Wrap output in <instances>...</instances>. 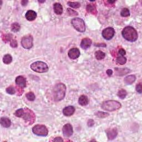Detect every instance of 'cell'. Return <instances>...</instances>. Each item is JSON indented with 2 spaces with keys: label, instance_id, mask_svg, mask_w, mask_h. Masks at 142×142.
I'll return each instance as SVG.
<instances>
[{
  "label": "cell",
  "instance_id": "cell-1",
  "mask_svg": "<svg viewBox=\"0 0 142 142\" xmlns=\"http://www.w3.org/2000/svg\"><path fill=\"white\" fill-rule=\"evenodd\" d=\"M16 117L22 118L29 124H32L35 122L36 119L35 114L32 111L28 108L19 109L17 110L14 114Z\"/></svg>",
  "mask_w": 142,
  "mask_h": 142
},
{
  "label": "cell",
  "instance_id": "cell-2",
  "mask_svg": "<svg viewBox=\"0 0 142 142\" xmlns=\"http://www.w3.org/2000/svg\"><path fill=\"white\" fill-rule=\"evenodd\" d=\"M122 36L127 41L133 42L137 41L138 35L137 31L131 26H127L122 31Z\"/></svg>",
  "mask_w": 142,
  "mask_h": 142
},
{
  "label": "cell",
  "instance_id": "cell-3",
  "mask_svg": "<svg viewBox=\"0 0 142 142\" xmlns=\"http://www.w3.org/2000/svg\"><path fill=\"white\" fill-rule=\"evenodd\" d=\"M66 91L65 85L63 83L56 84L53 88V96L55 101L58 102L62 100L65 97Z\"/></svg>",
  "mask_w": 142,
  "mask_h": 142
},
{
  "label": "cell",
  "instance_id": "cell-4",
  "mask_svg": "<svg viewBox=\"0 0 142 142\" xmlns=\"http://www.w3.org/2000/svg\"><path fill=\"white\" fill-rule=\"evenodd\" d=\"M121 106L122 105L119 102L111 100L104 102L102 103L101 107L104 111L108 112H113L118 110L119 109L121 108Z\"/></svg>",
  "mask_w": 142,
  "mask_h": 142
},
{
  "label": "cell",
  "instance_id": "cell-5",
  "mask_svg": "<svg viewBox=\"0 0 142 142\" xmlns=\"http://www.w3.org/2000/svg\"><path fill=\"white\" fill-rule=\"evenodd\" d=\"M30 67L32 70L40 73L47 72L49 69L48 65L42 61H37L33 63Z\"/></svg>",
  "mask_w": 142,
  "mask_h": 142
},
{
  "label": "cell",
  "instance_id": "cell-6",
  "mask_svg": "<svg viewBox=\"0 0 142 142\" xmlns=\"http://www.w3.org/2000/svg\"><path fill=\"white\" fill-rule=\"evenodd\" d=\"M71 24L73 27L80 32H84L85 31V23L80 18H74L72 19Z\"/></svg>",
  "mask_w": 142,
  "mask_h": 142
},
{
  "label": "cell",
  "instance_id": "cell-7",
  "mask_svg": "<svg viewBox=\"0 0 142 142\" xmlns=\"http://www.w3.org/2000/svg\"><path fill=\"white\" fill-rule=\"evenodd\" d=\"M32 132L35 134L38 135V136L46 137L47 136L48 133V129L45 125L37 124L32 128Z\"/></svg>",
  "mask_w": 142,
  "mask_h": 142
},
{
  "label": "cell",
  "instance_id": "cell-8",
  "mask_svg": "<svg viewBox=\"0 0 142 142\" xmlns=\"http://www.w3.org/2000/svg\"><path fill=\"white\" fill-rule=\"evenodd\" d=\"M21 45L23 47L26 49L31 48L34 45L33 42V37L31 35H27L24 36L21 39Z\"/></svg>",
  "mask_w": 142,
  "mask_h": 142
},
{
  "label": "cell",
  "instance_id": "cell-9",
  "mask_svg": "<svg viewBox=\"0 0 142 142\" xmlns=\"http://www.w3.org/2000/svg\"><path fill=\"white\" fill-rule=\"evenodd\" d=\"M115 34L114 29L112 27H108L103 29L102 33V35L103 38L107 40H110L114 37Z\"/></svg>",
  "mask_w": 142,
  "mask_h": 142
},
{
  "label": "cell",
  "instance_id": "cell-10",
  "mask_svg": "<svg viewBox=\"0 0 142 142\" xmlns=\"http://www.w3.org/2000/svg\"><path fill=\"white\" fill-rule=\"evenodd\" d=\"M62 132L65 137H69L73 133V127L70 124H65L62 128Z\"/></svg>",
  "mask_w": 142,
  "mask_h": 142
},
{
  "label": "cell",
  "instance_id": "cell-11",
  "mask_svg": "<svg viewBox=\"0 0 142 142\" xmlns=\"http://www.w3.org/2000/svg\"><path fill=\"white\" fill-rule=\"evenodd\" d=\"M81 54V53L79 49L77 48H73L69 49L68 52V55L69 57L72 59H75L78 58Z\"/></svg>",
  "mask_w": 142,
  "mask_h": 142
},
{
  "label": "cell",
  "instance_id": "cell-12",
  "mask_svg": "<svg viewBox=\"0 0 142 142\" xmlns=\"http://www.w3.org/2000/svg\"><path fill=\"white\" fill-rule=\"evenodd\" d=\"M107 137L109 140H113L117 137L118 134V131L116 128L108 129L106 131Z\"/></svg>",
  "mask_w": 142,
  "mask_h": 142
},
{
  "label": "cell",
  "instance_id": "cell-13",
  "mask_svg": "<svg viewBox=\"0 0 142 142\" xmlns=\"http://www.w3.org/2000/svg\"><path fill=\"white\" fill-rule=\"evenodd\" d=\"M16 83L21 88H25L26 87V84H27L26 78L22 75H19L16 78Z\"/></svg>",
  "mask_w": 142,
  "mask_h": 142
},
{
  "label": "cell",
  "instance_id": "cell-14",
  "mask_svg": "<svg viewBox=\"0 0 142 142\" xmlns=\"http://www.w3.org/2000/svg\"><path fill=\"white\" fill-rule=\"evenodd\" d=\"M75 112V108L73 106H69L65 107L63 110V113L65 115V116L69 117L73 115Z\"/></svg>",
  "mask_w": 142,
  "mask_h": 142
},
{
  "label": "cell",
  "instance_id": "cell-15",
  "mask_svg": "<svg viewBox=\"0 0 142 142\" xmlns=\"http://www.w3.org/2000/svg\"><path fill=\"white\" fill-rule=\"evenodd\" d=\"M92 41L90 38H84L82 39L81 43V47L83 49H87L90 47L92 45Z\"/></svg>",
  "mask_w": 142,
  "mask_h": 142
},
{
  "label": "cell",
  "instance_id": "cell-16",
  "mask_svg": "<svg viewBox=\"0 0 142 142\" xmlns=\"http://www.w3.org/2000/svg\"><path fill=\"white\" fill-rule=\"evenodd\" d=\"M26 18L29 21H32L37 17V14L33 10H29L26 14Z\"/></svg>",
  "mask_w": 142,
  "mask_h": 142
},
{
  "label": "cell",
  "instance_id": "cell-17",
  "mask_svg": "<svg viewBox=\"0 0 142 142\" xmlns=\"http://www.w3.org/2000/svg\"><path fill=\"white\" fill-rule=\"evenodd\" d=\"M115 74L118 76H123L130 72V69L128 68H115Z\"/></svg>",
  "mask_w": 142,
  "mask_h": 142
},
{
  "label": "cell",
  "instance_id": "cell-18",
  "mask_svg": "<svg viewBox=\"0 0 142 142\" xmlns=\"http://www.w3.org/2000/svg\"><path fill=\"white\" fill-rule=\"evenodd\" d=\"M1 124L3 127L9 128L11 124V120L7 117H2L1 118Z\"/></svg>",
  "mask_w": 142,
  "mask_h": 142
},
{
  "label": "cell",
  "instance_id": "cell-19",
  "mask_svg": "<svg viewBox=\"0 0 142 142\" xmlns=\"http://www.w3.org/2000/svg\"><path fill=\"white\" fill-rule=\"evenodd\" d=\"M78 103L82 106H85L87 105L89 103V100L87 96L85 95H82L79 98Z\"/></svg>",
  "mask_w": 142,
  "mask_h": 142
},
{
  "label": "cell",
  "instance_id": "cell-20",
  "mask_svg": "<svg viewBox=\"0 0 142 142\" xmlns=\"http://www.w3.org/2000/svg\"><path fill=\"white\" fill-rule=\"evenodd\" d=\"M53 9L56 14L61 15L63 12V7L59 3H55L53 5Z\"/></svg>",
  "mask_w": 142,
  "mask_h": 142
},
{
  "label": "cell",
  "instance_id": "cell-21",
  "mask_svg": "<svg viewBox=\"0 0 142 142\" xmlns=\"http://www.w3.org/2000/svg\"><path fill=\"white\" fill-rule=\"evenodd\" d=\"M135 80H136V77H135L134 75H128V76H127L124 78V82L126 84L130 85L132 83H133Z\"/></svg>",
  "mask_w": 142,
  "mask_h": 142
},
{
  "label": "cell",
  "instance_id": "cell-22",
  "mask_svg": "<svg viewBox=\"0 0 142 142\" xmlns=\"http://www.w3.org/2000/svg\"><path fill=\"white\" fill-rule=\"evenodd\" d=\"M87 11L88 13H91L92 14H94L95 15L97 13L96 7H95V6L92 4H89L86 7Z\"/></svg>",
  "mask_w": 142,
  "mask_h": 142
},
{
  "label": "cell",
  "instance_id": "cell-23",
  "mask_svg": "<svg viewBox=\"0 0 142 142\" xmlns=\"http://www.w3.org/2000/svg\"><path fill=\"white\" fill-rule=\"evenodd\" d=\"M95 57L98 60H101L105 58V54L101 51H97L95 52Z\"/></svg>",
  "mask_w": 142,
  "mask_h": 142
},
{
  "label": "cell",
  "instance_id": "cell-24",
  "mask_svg": "<svg viewBox=\"0 0 142 142\" xmlns=\"http://www.w3.org/2000/svg\"><path fill=\"white\" fill-rule=\"evenodd\" d=\"M12 61V57L10 54H6L3 58V62L5 64H10Z\"/></svg>",
  "mask_w": 142,
  "mask_h": 142
},
{
  "label": "cell",
  "instance_id": "cell-25",
  "mask_svg": "<svg viewBox=\"0 0 142 142\" xmlns=\"http://www.w3.org/2000/svg\"><path fill=\"white\" fill-rule=\"evenodd\" d=\"M116 62L118 64L120 65H123L124 64L127 62V58L124 57V56H120L119 57H117Z\"/></svg>",
  "mask_w": 142,
  "mask_h": 142
},
{
  "label": "cell",
  "instance_id": "cell-26",
  "mask_svg": "<svg viewBox=\"0 0 142 142\" xmlns=\"http://www.w3.org/2000/svg\"><path fill=\"white\" fill-rule=\"evenodd\" d=\"M20 25H19L18 23L15 22L12 24L11 25V30L14 32H18L19 30H20Z\"/></svg>",
  "mask_w": 142,
  "mask_h": 142
},
{
  "label": "cell",
  "instance_id": "cell-27",
  "mask_svg": "<svg viewBox=\"0 0 142 142\" xmlns=\"http://www.w3.org/2000/svg\"><path fill=\"white\" fill-rule=\"evenodd\" d=\"M26 98H27V99L28 101H31V102L34 101L35 100V98H36L35 94L32 92H28V93L26 94Z\"/></svg>",
  "mask_w": 142,
  "mask_h": 142
},
{
  "label": "cell",
  "instance_id": "cell-28",
  "mask_svg": "<svg viewBox=\"0 0 142 142\" xmlns=\"http://www.w3.org/2000/svg\"><path fill=\"white\" fill-rule=\"evenodd\" d=\"M68 5L73 8H78L81 7V4L77 2H68Z\"/></svg>",
  "mask_w": 142,
  "mask_h": 142
},
{
  "label": "cell",
  "instance_id": "cell-29",
  "mask_svg": "<svg viewBox=\"0 0 142 142\" xmlns=\"http://www.w3.org/2000/svg\"><path fill=\"white\" fill-rule=\"evenodd\" d=\"M127 95V91L124 90H123V89L121 90L118 93V97L121 99H124L125 97H126Z\"/></svg>",
  "mask_w": 142,
  "mask_h": 142
},
{
  "label": "cell",
  "instance_id": "cell-30",
  "mask_svg": "<svg viewBox=\"0 0 142 142\" xmlns=\"http://www.w3.org/2000/svg\"><path fill=\"white\" fill-rule=\"evenodd\" d=\"M121 15L122 17H128V16H130L129 10V9L127 8H124L122 10L121 12Z\"/></svg>",
  "mask_w": 142,
  "mask_h": 142
},
{
  "label": "cell",
  "instance_id": "cell-31",
  "mask_svg": "<svg viewBox=\"0 0 142 142\" xmlns=\"http://www.w3.org/2000/svg\"><path fill=\"white\" fill-rule=\"evenodd\" d=\"M12 35L11 34H6L2 36L3 41L5 42L11 41L12 39Z\"/></svg>",
  "mask_w": 142,
  "mask_h": 142
},
{
  "label": "cell",
  "instance_id": "cell-32",
  "mask_svg": "<svg viewBox=\"0 0 142 142\" xmlns=\"http://www.w3.org/2000/svg\"><path fill=\"white\" fill-rule=\"evenodd\" d=\"M95 115L97 117H100V118H105L107 117L109 115V114L105 112H97L95 113Z\"/></svg>",
  "mask_w": 142,
  "mask_h": 142
},
{
  "label": "cell",
  "instance_id": "cell-33",
  "mask_svg": "<svg viewBox=\"0 0 142 142\" xmlns=\"http://www.w3.org/2000/svg\"><path fill=\"white\" fill-rule=\"evenodd\" d=\"M67 12L68 14V15H69L70 16H75L78 15L77 12L73 10V9L69 8L67 9Z\"/></svg>",
  "mask_w": 142,
  "mask_h": 142
},
{
  "label": "cell",
  "instance_id": "cell-34",
  "mask_svg": "<svg viewBox=\"0 0 142 142\" xmlns=\"http://www.w3.org/2000/svg\"><path fill=\"white\" fill-rule=\"evenodd\" d=\"M6 92L9 94H14L16 93V89L14 87L10 86L6 88Z\"/></svg>",
  "mask_w": 142,
  "mask_h": 142
},
{
  "label": "cell",
  "instance_id": "cell-35",
  "mask_svg": "<svg viewBox=\"0 0 142 142\" xmlns=\"http://www.w3.org/2000/svg\"><path fill=\"white\" fill-rule=\"evenodd\" d=\"M10 46L12 48H16L17 47L18 44L16 39H12L10 41Z\"/></svg>",
  "mask_w": 142,
  "mask_h": 142
},
{
  "label": "cell",
  "instance_id": "cell-36",
  "mask_svg": "<svg viewBox=\"0 0 142 142\" xmlns=\"http://www.w3.org/2000/svg\"><path fill=\"white\" fill-rule=\"evenodd\" d=\"M136 91L138 93L141 94L142 92V88H141V83H139L136 85Z\"/></svg>",
  "mask_w": 142,
  "mask_h": 142
},
{
  "label": "cell",
  "instance_id": "cell-37",
  "mask_svg": "<svg viewBox=\"0 0 142 142\" xmlns=\"http://www.w3.org/2000/svg\"><path fill=\"white\" fill-rule=\"evenodd\" d=\"M118 53L121 56H124L125 54H126V52H125V51L123 48H121L119 49Z\"/></svg>",
  "mask_w": 142,
  "mask_h": 142
},
{
  "label": "cell",
  "instance_id": "cell-38",
  "mask_svg": "<svg viewBox=\"0 0 142 142\" xmlns=\"http://www.w3.org/2000/svg\"><path fill=\"white\" fill-rule=\"evenodd\" d=\"M94 124V122L93 119H90L88 121V127H91L93 126Z\"/></svg>",
  "mask_w": 142,
  "mask_h": 142
},
{
  "label": "cell",
  "instance_id": "cell-39",
  "mask_svg": "<svg viewBox=\"0 0 142 142\" xmlns=\"http://www.w3.org/2000/svg\"><path fill=\"white\" fill-rule=\"evenodd\" d=\"M53 141H63V140L62 139V138H61V137H56L55 139H54Z\"/></svg>",
  "mask_w": 142,
  "mask_h": 142
},
{
  "label": "cell",
  "instance_id": "cell-40",
  "mask_svg": "<svg viewBox=\"0 0 142 142\" xmlns=\"http://www.w3.org/2000/svg\"><path fill=\"white\" fill-rule=\"evenodd\" d=\"M107 74L109 76H111V75H112V74H113V71H112V69H108L107 71Z\"/></svg>",
  "mask_w": 142,
  "mask_h": 142
},
{
  "label": "cell",
  "instance_id": "cell-41",
  "mask_svg": "<svg viewBox=\"0 0 142 142\" xmlns=\"http://www.w3.org/2000/svg\"><path fill=\"white\" fill-rule=\"evenodd\" d=\"M28 1H26V0H24V1H21V4L22 6H26L27 4Z\"/></svg>",
  "mask_w": 142,
  "mask_h": 142
},
{
  "label": "cell",
  "instance_id": "cell-42",
  "mask_svg": "<svg viewBox=\"0 0 142 142\" xmlns=\"http://www.w3.org/2000/svg\"><path fill=\"white\" fill-rule=\"evenodd\" d=\"M95 46H98V47H100V46H101V47H106V45L104 44V43H101V44H98L97 45H95Z\"/></svg>",
  "mask_w": 142,
  "mask_h": 142
},
{
  "label": "cell",
  "instance_id": "cell-43",
  "mask_svg": "<svg viewBox=\"0 0 142 142\" xmlns=\"http://www.w3.org/2000/svg\"><path fill=\"white\" fill-rule=\"evenodd\" d=\"M107 2H108V3H110V4H114V3L115 2V1H107Z\"/></svg>",
  "mask_w": 142,
  "mask_h": 142
},
{
  "label": "cell",
  "instance_id": "cell-44",
  "mask_svg": "<svg viewBox=\"0 0 142 142\" xmlns=\"http://www.w3.org/2000/svg\"><path fill=\"white\" fill-rule=\"evenodd\" d=\"M38 2H40V3H43V2H45V1H38Z\"/></svg>",
  "mask_w": 142,
  "mask_h": 142
}]
</instances>
